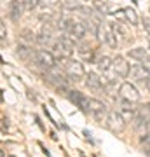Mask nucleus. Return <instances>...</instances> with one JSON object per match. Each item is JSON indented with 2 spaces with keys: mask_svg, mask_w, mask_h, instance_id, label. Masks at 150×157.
<instances>
[{
  "mask_svg": "<svg viewBox=\"0 0 150 157\" xmlns=\"http://www.w3.org/2000/svg\"><path fill=\"white\" fill-rule=\"evenodd\" d=\"M52 51H54V58H61V59H70L73 54V42L68 37H61V39L52 44Z\"/></svg>",
  "mask_w": 150,
  "mask_h": 157,
  "instance_id": "obj_1",
  "label": "nucleus"
},
{
  "mask_svg": "<svg viewBox=\"0 0 150 157\" xmlns=\"http://www.w3.org/2000/svg\"><path fill=\"white\" fill-rule=\"evenodd\" d=\"M65 73L68 75V78L72 82H80L86 77V68H84V65L80 61L67 59V63H65Z\"/></svg>",
  "mask_w": 150,
  "mask_h": 157,
  "instance_id": "obj_2",
  "label": "nucleus"
},
{
  "mask_svg": "<svg viewBox=\"0 0 150 157\" xmlns=\"http://www.w3.org/2000/svg\"><path fill=\"white\" fill-rule=\"evenodd\" d=\"M87 112H89V115L94 119V121L101 122V121H105L106 115H108V107H106L103 101L96 100V98H89Z\"/></svg>",
  "mask_w": 150,
  "mask_h": 157,
  "instance_id": "obj_3",
  "label": "nucleus"
},
{
  "mask_svg": "<svg viewBox=\"0 0 150 157\" xmlns=\"http://www.w3.org/2000/svg\"><path fill=\"white\" fill-rule=\"evenodd\" d=\"M105 124H106V128L110 129V131H113V133H122L124 129H126V119L117 110H108Z\"/></svg>",
  "mask_w": 150,
  "mask_h": 157,
  "instance_id": "obj_4",
  "label": "nucleus"
},
{
  "mask_svg": "<svg viewBox=\"0 0 150 157\" xmlns=\"http://www.w3.org/2000/svg\"><path fill=\"white\" fill-rule=\"evenodd\" d=\"M119 94H121V98L131 101V103H136L141 98V94L136 89V86H133L131 82H122V84L119 86Z\"/></svg>",
  "mask_w": 150,
  "mask_h": 157,
  "instance_id": "obj_5",
  "label": "nucleus"
},
{
  "mask_svg": "<svg viewBox=\"0 0 150 157\" xmlns=\"http://www.w3.org/2000/svg\"><path fill=\"white\" fill-rule=\"evenodd\" d=\"M68 98V100L72 101L75 107H79L82 112H87V107H89V98L84 93H80V91H73V89H68L67 94H65Z\"/></svg>",
  "mask_w": 150,
  "mask_h": 157,
  "instance_id": "obj_6",
  "label": "nucleus"
},
{
  "mask_svg": "<svg viewBox=\"0 0 150 157\" xmlns=\"http://www.w3.org/2000/svg\"><path fill=\"white\" fill-rule=\"evenodd\" d=\"M35 63L37 65H40L42 68H52L56 67V58L52 52H49V51H35V56H33Z\"/></svg>",
  "mask_w": 150,
  "mask_h": 157,
  "instance_id": "obj_7",
  "label": "nucleus"
},
{
  "mask_svg": "<svg viewBox=\"0 0 150 157\" xmlns=\"http://www.w3.org/2000/svg\"><path fill=\"white\" fill-rule=\"evenodd\" d=\"M45 80H49L52 86H56L58 89H61V87H67V78L63 75L61 70H58L56 67L52 68H47V73H45Z\"/></svg>",
  "mask_w": 150,
  "mask_h": 157,
  "instance_id": "obj_8",
  "label": "nucleus"
},
{
  "mask_svg": "<svg viewBox=\"0 0 150 157\" xmlns=\"http://www.w3.org/2000/svg\"><path fill=\"white\" fill-rule=\"evenodd\" d=\"M112 68H113V72H115V75H119V77L126 78L129 75V70H131V67H129V63L126 61V58L122 56H117L112 59Z\"/></svg>",
  "mask_w": 150,
  "mask_h": 157,
  "instance_id": "obj_9",
  "label": "nucleus"
},
{
  "mask_svg": "<svg viewBox=\"0 0 150 157\" xmlns=\"http://www.w3.org/2000/svg\"><path fill=\"white\" fill-rule=\"evenodd\" d=\"M86 86H87L89 89L96 91V93L103 91V87H105V84H103V78H101L98 73H94V72L86 73Z\"/></svg>",
  "mask_w": 150,
  "mask_h": 157,
  "instance_id": "obj_10",
  "label": "nucleus"
},
{
  "mask_svg": "<svg viewBox=\"0 0 150 157\" xmlns=\"http://www.w3.org/2000/svg\"><path fill=\"white\" fill-rule=\"evenodd\" d=\"M119 113L122 115L126 121H134L136 119V107H133V103L128 100H121V110H119Z\"/></svg>",
  "mask_w": 150,
  "mask_h": 157,
  "instance_id": "obj_11",
  "label": "nucleus"
},
{
  "mask_svg": "<svg viewBox=\"0 0 150 157\" xmlns=\"http://www.w3.org/2000/svg\"><path fill=\"white\" fill-rule=\"evenodd\" d=\"M128 56L131 58V59H134V61H140V63H147V65H150V56H148V52H147L143 47H134V49L128 51Z\"/></svg>",
  "mask_w": 150,
  "mask_h": 157,
  "instance_id": "obj_12",
  "label": "nucleus"
},
{
  "mask_svg": "<svg viewBox=\"0 0 150 157\" xmlns=\"http://www.w3.org/2000/svg\"><path fill=\"white\" fill-rule=\"evenodd\" d=\"M129 73H131V77H133L134 80H141V82H143L145 78L150 77V70L145 67V65H134V67H131Z\"/></svg>",
  "mask_w": 150,
  "mask_h": 157,
  "instance_id": "obj_13",
  "label": "nucleus"
},
{
  "mask_svg": "<svg viewBox=\"0 0 150 157\" xmlns=\"http://www.w3.org/2000/svg\"><path fill=\"white\" fill-rule=\"evenodd\" d=\"M101 35V39H103V42H105L108 47H112V49H115L117 45H119V40H117V37L113 33H112V30L108 28V30H105L103 33H100Z\"/></svg>",
  "mask_w": 150,
  "mask_h": 157,
  "instance_id": "obj_14",
  "label": "nucleus"
},
{
  "mask_svg": "<svg viewBox=\"0 0 150 157\" xmlns=\"http://www.w3.org/2000/svg\"><path fill=\"white\" fill-rule=\"evenodd\" d=\"M21 14H23V2L12 0L11 2V17H12V21H19Z\"/></svg>",
  "mask_w": 150,
  "mask_h": 157,
  "instance_id": "obj_15",
  "label": "nucleus"
},
{
  "mask_svg": "<svg viewBox=\"0 0 150 157\" xmlns=\"http://www.w3.org/2000/svg\"><path fill=\"white\" fill-rule=\"evenodd\" d=\"M122 12H124V17L128 19V23H131L133 26H136V25H138V14H136V11H134V9H131V7H124Z\"/></svg>",
  "mask_w": 150,
  "mask_h": 157,
  "instance_id": "obj_16",
  "label": "nucleus"
},
{
  "mask_svg": "<svg viewBox=\"0 0 150 157\" xmlns=\"http://www.w3.org/2000/svg\"><path fill=\"white\" fill-rule=\"evenodd\" d=\"M112 4L110 2H103V0H94V9L100 11L101 14H110L112 12Z\"/></svg>",
  "mask_w": 150,
  "mask_h": 157,
  "instance_id": "obj_17",
  "label": "nucleus"
},
{
  "mask_svg": "<svg viewBox=\"0 0 150 157\" xmlns=\"http://www.w3.org/2000/svg\"><path fill=\"white\" fill-rule=\"evenodd\" d=\"M16 52H17V56L21 58V59H30V58L35 56V52L32 49H28L26 45H17Z\"/></svg>",
  "mask_w": 150,
  "mask_h": 157,
  "instance_id": "obj_18",
  "label": "nucleus"
},
{
  "mask_svg": "<svg viewBox=\"0 0 150 157\" xmlns=\"http://www.w3.org/2000/svg\"><path fill=\"white\" fill-rule=\"evenodd\" d=\"M96 65H98V68H100L101 72H108L112 68V59L108 56H101L98 61H96Z\"/></svg>",
  "mask_w": 150,
  "mask_h": 157,
  "instance_id": "obj_19",
  "label": "nucleus"
},
{
  "mask_svg": "<svg viewBox=\"0 0 150 157\" xmlns=\"http://www.w3.org/2000/svg\"><path fill=\"white\" fill-rule=\"evenodd\" d=\"M110 30H112V33L115 35L117 39H124V37H126V32H124V28L119 25V23H112Z\"/></svg>",
  "mask_w": 150,
  "mask_h": 157,
  "instance_id": "obj_20",
  "label": "nucleus"
},
{
  "mask_svg": "<svg viewBox=\"0 0 150 157\" xmlns=\"http://www.w3.org/2000/svg\"><path fill=\"white\" fill-rule=\"evenodd\" d=\"M79 54H80L86 61H93V51L89 49L87 45H82V47H80V51H79Z\"/></svg>",
  "mask_w": 150,
  "mask_h": 157,
  "instance_id": "obj_21",
  "label": "nucleus"
},
{
  "mask_svg": "<svg viewBox=\"0 0 150 157\" xmlns=\"http://www.w3.org/2000/svg\"><path fill=\"white\" fill-rule=\"evenodd\" d=\"M40 4V0H23V7L26 9V11H33V9H37Z\"/></svg>",
  "mask_w": 150,
  "mask_h": 157,
  "instance_id": "obj_22",
  "label": "nucleus"
},
{
  "mask_svg": "<svg viewBox=\"0 0 150 157\" xmlns=\"http://www.w3.org/2000/svg\"><path fill=\"white\" fill-rule=\"evenodd\" d=\"M63 7H65V9H68V11H82V9H84L80 4L73 2V0H70V2H65V4H63Z\"/></svg>",
  "mask_w": 150,
  "mask_h": 157,
  "instance_id": "obj_23",
  "label": "nucleus"
},
{
  "mask_svg": "<svg viewBox=\"0 0 150 157\" xmlns=\"http://www.w3.org/2000/svg\"><path fill=\"white\" fill-rule=\"evenodd\" d=\"M7 37V28H6V25L0 21V40H6Z\"/></svg>",
  "mask_w": 150,
  "mask_h": 157,
  "instance_id": "obj_24",
  "label": "nucleus"
},
{
  "mask_svg": "<svg viewBox=\"0 0 150 157\" xmlns=\"http://www.w3.org/2000/svg\"><path fill=\"white\" fill-rule=\"evenodd\" d=\"M143 26H145V30H147L148 35H150V19L148 17H143Z\"/></svg>",
  "mask_w": 150,
  "mask_h": 157,
  "instance_id": "obj_25",
  "label": "nucleus"
},
{
  "mask_svg": "<svg viewBox=\"0 0 150 157\" xmlns=\"http://www.w3.org/2000/svg\"><path fill=\"white\" fill-rule=\"evenodd\" d=\"M143 84H145V87H147V89L150 91V77H148V78H145V80H143Z\"/></svg>",
  "mask_w": 150,
  "mask_h": 157,
  "instance_id": "obj_26",
  "label": "nucleus"
},
{
  "mask_svg": "<svg viewBox=\"0 0 150 157\" xmlns=\"http://www.w3.org/2000/svg\"><path fill=\"white\" fill-rule=\"evenodd\" d=\"M145 110H147V115H148V119H150V103L148 105H145Z\"/></svg>",
  "mask_w": 150,
  "mask_h": 157,
  "instance_id": "obj_27",
  "label": "nucleus"
},
{
  "mask_svg": "<svg viewBox=\"0 0 150 157\" xmlns=\"http://www.w3.org/2000/svg\"><path fill=\"white\" fill-rule=\"evenodd\" d=\"M148 49H150V39H148Z\"/></svg>",
  "mask_w": 150,
  "mask_h": 157,
  "instance_id": "obj_28",
  "label": "nucleus"
},
{
  "mask_svg": "<svg viewBox=\"0 0 150 157\" xmlns=\"http://www.w3.org/2000/svg\"><path fill=\"white\" fill-rule=\"evenodd\" d=\"M0 63H2V58H0Z\"/></svg>",
  "mask_w": 150,
  "mask_h": 157,
  "instance_id": "obj_29",
  "label": "nucleus"
},
{
  "mask_svg": "<svg viewBox=\"0 0 150 157\" xmlns=\"http://www.w3.org/2000/svg\"><path fill=\"white\" fill-rule=\"evenodd\" d=\"M133 2H138V0H133Z\"/></svg>",
  "mask_w": 150,
  "mask_h": 157,
  "instance_id": "obj_30",
  "label": "nucleus"
},
{
  "mask_svg": "<svg viewBox=\"0 0 150 157\" xmlns=\"http://www.w3.org/2000/svg\"><path fill=\"white\" fill-rule=\"evenodd\" d=\"M9 157H14V155H9Z\"/></svg>",
  "mask_w": 150,
  "mask_h": 157,
  "instance_id": "obj_31",
  "label": "nucleus"
},
{
  "mask_svg": "<svg viewBox=\"0 0 150 157\" xmlns=\"http://www.w3.org/2000/svg\"><path fill=\"white\" fill-rule=\"evenodd\" d=\"M148 70H150V67H148Z\"/></svg>",
  "mask_w": 150,
  "mask_h": 157,
  "instance_id": "obj_32",
  "label": "nucleus"
},
{
  "mask_svg": "<svg viewBox=\"0 0 150 157\" xmlns=\"http://www.w3.org/2000/svg\"><path fill=\"white\" fill-rule=\"evenodd\" d=\"M148 11H150V9H148Z\"/></svg>",
  "mask_w": 150,
  "mask_h": 157,
  "instance_id": "obj_33",
  "label": "nucleus"
}]
</instances>
